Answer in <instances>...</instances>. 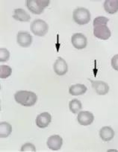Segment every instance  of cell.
Returning a JSON list of instances; mask_svg holds the SVG:
<instances>
[{
    "label": "cell",
    "instance_id": "obj_1",
    "mask_svg": "<svg viewBox=\"0 0 118 152\" xmlns=\"http://www.w3.org/2000/svg\"><path fill=\"white\" fill-rule=\"evenodd\" d=\"M14 99L17 103L23 106L32 107L37 102V96L32 91L20 90L14 94Z\"/></svg>",
    "mask_w": 118,
    "mask_h": 152
},
{
    "label": "cell",
    "instance_id": "obj_2",
    "mask_svg": "<svg viewBox=\"0 0 118 152\" xmlns=\"http://www.w3.org/2000/svg\"><path fill=\"white\" fill-rule=\"evenodd\" d=\"M49 0H27L26 7L34 14H40L49 5Z\"/></svg>",
    "mask_w": 118,
    "mask_h": 152
},
{
    "label": "cell",
    "instance_id": "obj_3",
    "mask_svg": "<svg viewBox=\"0 0 118 152\" xmlns=\"http://www.w3.org/2000/svg\"><path fill=\"white\" fill-rule=\"evenodd\" d=\"M73 20L80 26L86 25L91 20V15L90 11L84 8H78L73 13Z\"/></svg>",
    "mask_w": 118,
    "mask_h": 152
},
{
    "label": "cell",
    "instance_id": "obj_4",
    "mask_svg": "<svg viewBox=\"0 0 118 152\" xmlns=\"http://www.w3.org/2000/svg\"><path fill=\"white\" fill-rule=\"evenodd\" d=\"M32 32L38 37H43L49 31V26L43 20H35L32 23L30 26Z\"/></svg>",
    "mask_w": 118,
    "mask_h": 152
},
{
    "label": "cell",
    "instance_id": "obj_5",
    "mask_svg": "<svg viewBox=\"0 0 118 152\" xmlns=\"http://www.w3.org/2000/svg\"><path fill=\"white\" fill-rule=\"evenodd\" d=\"M94 34L96 37L99 38L100 40H106L110 38L111 33L107 25H99L94 26Z\"/></svg>",
    "mask_w": 118,
    "mask_h": 152
},
{
    "label": "cell",
    "instance_id": "obj_6",
    "mask_svg": "<svg viewBox=\"0 0 118 152\" xmlns=\"http://www.w3.org/2000/svg\"><path fill=\"white\" fill-rule=\"evenodd\" d=\"M17 41L21 47H29L32 43V37L29 32L20 31L17 34Z\"/></svg>",
    "mask_w": 118,
    "mask_h": 152
},
{
    "label": "cell",
    "instance_id": "obj_7",
    "mask_svg": "<svg viewBox=\"0 0 118 152\" xmlns=\"http://www.w3.org/2000/svg\"><path fill=\"white\" fill-rule=\"evenodd\" d=\"M71 42L73 46L77 49H84L87 44V37L81 33L74 34L71 37Z\"/></svg>",
    "mask_w": 118,
    "mask_h": 152
},
{
    "label": "cell",
    "instance_id": "obj_8",
    "mask_svg": "<svg viewBox=\"0 0 118 152\" xmlns=\"http://www.w3.org/2000/svg\"><path fill=\"white\" fill-rule=\"evenodd\" d=\"M77 120L81 125L87 126L93 123L94 121V116L89 111H80L77 116Z\"/></svg>",
    "mask_w": 118,
    "mask_h": 152
},
{
    "label": "cell",
    "instance_id": "obj_9",
    "mask_svg": "<svg viewBox=\"0 0 118 152\" xmlns=\"http://www.w3.org/2000/svg\"><path fill=\"white\" fill-rule=\"evenodd\" d=\"M53 69L55 72L58 75L62 76L64 75L67 72L68 66L66 61H64V59H63L62 58L59 57V58L55 61L53 66Z\"/></svg>",
    "mask_w": 118,
    "mask_h": 152
},
{
    "label": "cell",
    "instance_id": "obj_10",
    "mask_svg": "<svg viewBox=\"0 0 118 152\" xmlns=\"http://www.w3.org/2000/svg\"><path fill=\"white\" fill-rule=\"evenodd\" d=\"M91 82L93 88L95 90L96 93L100 96H104L106 95L109 91V86L106 82L102 81H92L90 80Z\"/></svg>",
    "mask_w": 118,
    "mask_h": 152
},
{
    "label": "cell",
    "instance_id": "obj_11",
    "mask_svg": "<svg viewBox=\"0 0 118 152\" xmlns=\"http://www.w3.org/2000/svg\"><path fill=\"white\" fill-rule=\"evenodd\" d=\"M52 121V116L47 112L39 114L36 118V125L40 128H45L49 126Z\"/></svg>",
    "mask_w": 118,
    "mask_h": 152
},
{
    "label": "cell",
    "instance_id": "obj_12",
    "mask_svg": "<svg viewBox=\"0 0 118 152\" xmlns=\"http://www.w3.org/2000/svg\"><path fill=\"white\" fill-rule=\"evenodd\" d=\"M46 144L50 150L58 151L61 149L62 145H63V140L60 136L58 135L51 136L48 138Z\"/></svg>",
    "mask_w": 118,
    "mask_h": 152
},
{
    "label": "cell",
    "instance_id": "obj_13",
    "mask_svg": "<svg viewBox=\"0 0 118 152\" xmlns=\"http://www.w3.org/2000/svg\"><path fill=\"white\" fill-rule=\"evenodd\" d=\"M13 18L20 22H29L31 20L30 15L22 8H17L14 10Z\"/></svg>",
    "mask_w": 118,
    "mask_h": 152
},
{
    "label": "cell",
    "instance_id": "obj_14",
    "mask_svg": "<svg viewBox=\"0 0 118 152\" xmlns=\"http://www.w3.org/2000/svg\"><path fill=\"white\" fill-rule=\"evenodd\" d=\"M100 136L103 141L109 142L114 137V131L109 126L103 127L100 131Z\"/></svg>",
    "mask_w": 118,
    "mask_h": 152
},
{
    "label": "cell",
    "instance_id": "obj_15",
    "mask_svg": "<svg viewBox=\"0 0 118 152\" xmlns=\"http://www.w3.org/2000/svg\"><path fill=\"white\" fill-rule=\"evenodd\" d=\"M105 11L109 14H114L118 11V0H106L104 2Z\"/></svg>",
    "mask_w": 118,
    "mask_h": 152
},
{
    "label": "cell",
    "instance_id": "obj_16",
    "mask_svg": "<svg viewBox=\"0 0 118 152\" xmlns=\"http://www.w3.org/2000/svg\"><path fill=\"white\" fill-rule=\"evenodd\" d=\"M87 91V87L84 84H76L72 85L69 89V93L72 96H81V95L84 94Z\"/></svg>",
    "mask_w": 118,
    "mask_h": 152
},
{
    "label": "cell",
    "instance_id": "obj_17",
    "mask_svg": "<svg viewBox=\"0 0 118 152\" xmlns=\"http://www.w3.org/2000/svg\"><path fill=\"white\" fill-rule=\"evenodd\" d=\"M12 132V126L6 122H2L0 123V137L6 138Z\"/></svg>",
    "mask_w": 118,
    "mask_h": 152
},
{
    "label": "cell",
    "instance_id": "obj_18",
    "mask_svg": "<svg viewBox=\"0 0 118 152\" xmlns=\"http://www.w3.org/2000/svg\"><path fill=\"white\" fill-rule=\"evenodd\" d=\"M69 108L73 113H79L80 110L82 109V104L79 100L74 99L71 100L69 103Z\"/></svg>",
    "mask_w": 118,
    "mask_h": 152
},
{
    "label": "cell",
    "instance_id": "obj_19",
    "mask_svg": "<svg viewBox=\"0 0 118 152\" xmlns=\"http://www.w3.org/2000/svg\"><path fill=\"white\" fill-rule=\"evenodd\" d=\"M12 73V69L11 66L7 65H1L0 66V78L2 79L8 78L11 76Z\"/></svg>",
    "mask_w": 118,
    "mask_h": 152
},
{
    "label": "cell",
    "instance_id": "obj_20",
    "mask_svg": "<svg viewBox=\"0 0 118 152\" xmlns=\"http://www.w3.org/2000/svg\"><path fill=\"white\" fill-rule=\"evenodd\" d=\"M10 52L6 49H0V61L1 62H6L9 60Z\"/></svg>",
    "mask_w": 118,
    "mask_h": 152
},
{
    "label": "cell",
    "instance_id": "obj_21",
    "mask_svg": "<svg viewBox=\"0 0 118 152\" xmlns=\"http://www.w3.org/2000/svg\"><path fill=\"white\" fill-rule=\"evenodd\" d=\"M109 21L108 18L106 17H97L94 20V26H99V25H107L108 22Z\"/></svg>",
    "mask_w": 118,
    "mask_h": 152
},
{
    "label": "cell",
    "instance_id": "obj_22",
    "mask_svg": "<svg viewBox=\"0 0 118 152\" xmlns=\"http://www.w3.org/2000/svg\"><path fill=\"white\" fill-rule=\"evenodd\" d=\"M21 151H36V148L32 143H26L20 149Z\"/></svg>",
    "mask_w": 118,
    "mask_h": 152
},
{
    "label": "cell",
    "instance_id": "obj_23",
    "mask_svg": "<svg viewBox=\"0 0 118 152\" xmlns=\"http://www.w3.org/2000/svg\"><path fill=\"white\" fill-rule=\"evenodd\" d=\"M111 66L114 69L118 71V54L115 55L111 59Z\"/></svg>",
    "mask_w": 118,
    "mask_h": 152
}]
</instances>
